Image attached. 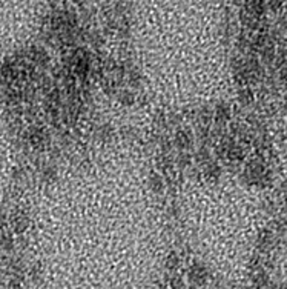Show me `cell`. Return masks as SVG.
Segmentation results:
<instances>
[{
  "mask_svg": "<svg viewBox=\"0 0 287 289\" xmlns=\"http://www.w3.org/2000/svg\"><path fill=\"white\" fill-rule=\"evenodd\" d=\"M281 80L287 85V68L281 71Z\"/></svg>",
  "mask_w": 287,
  "mask_h": 289,
  "instance_id": "6da1fadb",
  "label": "cell"
}]
</instances>
